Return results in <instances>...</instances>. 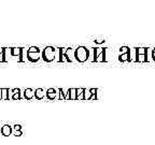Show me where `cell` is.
<instances>
[{
    "mask_svg": "<svg viewBox=\"0 0 155 145\" xmlns=\"http://www.w3.org/2000/svg\"><path fill=\"white\" fill-rule=\"evenodd\" d=\"M26 56H27V59H28L29 61L35 62V61H38L39 59H40L41 52H40V50H39L37 46H31V47L28 48L27 52H26Z\"/></svg>",
    "mask_w": 155,
    "mask_h": 145,
    "instance_id": "1",
    "label": "cell"
},
{
    "mask_svg": "<svg viewBox=\"0 0 155 145\" xmlns=\"http://www.w3.org/2000/svg\"><path fill=\"white\" fill-rule=\"evenodd\" d=\"M41 56H42V58H43V60L52 61L53 59L55 58V50H54V47H52V46H47V47L42 51Z\"/></svg>",
    "mask_w": 155,
    "mask_h": 145,
    "instance_id": "2",
    "label": "cell"
},
{
    "mask_svg": "<svg viewBox=\"0 0 155 145\" xmlns=\"http://www.w3.org/2000/svg\"><path fill=\"white\" fill-rule=\"evenodd\" d=\"M75 56H77V59H79L80 61L85 60L88 56V52L85 47H79L75 52Z\"/></svg>",
    "mask_w": 155,
    "mask_h": 145,
    "instance_id": "3",
    "label": "cell"
},
{
    "mask_svg": "<svg viewBox=\"0 0 155 145\" xmlns=\"http://www.w3.org/2000/svg\"><path fill=\"white\" fill-rule=\"evenodd\" d=\"M24 48H22V47H13V48H11V55L12 56H18V61H23L24 59H23V53H24Z\"/></svg>",
    "mask_w": 155,
    "mask_h": 145,
    "instance_id": "4",
    "label": "cell"
},
{
    "mask_svg": "<svg viewBox=\"0 0 155 145\" xmlns=\"http://www.w3.org/2000/svg\"><path fill=\"white\" fill-rule=\"evenodd\" d=\"M11 132H12V128H11V126H9V125L2 126V128H1V133H2V135L8 137V135L11 134Z\"/></svg>",
    "mask_w": 155,
    "mask_h": 145,
    "instance_id": "5",
    "label": "cell"
},
{
    "mask_svg": "<svg viewBox=\"0 0 155 145\" xmlns=\"http://www.w3.org/2000/svg\"><path fill=\"white\" fill-rule=\"evenodd\" d=\"M24 96H25V98L27 100H31L35 97V92L31 88H27L24 92Z\"/></svg>",
    "mask_w": 155,
    "mask_h": 145,
    "instance_id": "6",
    "label": "cell"
},
{
    "mask_svg": "<svg viewBox=\"0 0 155 145\" xmlns=\"http://www.w3.org/2000/svg\"><path fill=\"white\" fill-rule=\"evenodd\" d=\"M13 100H17L21 99V90L18 88H15L12 90V97H11Z\"/></svg>",
    "mask_w": 155,
    "mask_h": 145,
    "instance_id": "7",
    "label": "cell"
},
{
    "mask_svg": "<svg viewBox=\"0 0 155 145\" xmlns=\"http://www.w3.org/2000/svg\"><path fill=\"white\" fill-rule=\"evenodd\" d=\"M35 98L38 100L43 99V89L42 88H38L35 90Z\"/></svg>",
    "mask_w": 155,
    "mask_h": 145,
    "instance_id": "8",
    "label": "cell"
},
{
    "mask_svg": "<svg viewBox=\"0 0 155 145\" xmlns=\"http://www.w3.org/2000/svg\"><path fill=\"white\" fill-rule=\"evenodd\" d=\"M0 98H1V99H5V100L9 99V89L8 88H2V89H1Z\"/></svg>",
    "mask_w": 155,
    "mask_h": 145,
    "instance_id": "9",
    "label": "cell"
},
{
    "mask_svg": "<svg viewBox=\"0 0 155 145\" xmlns=\"http://www.w3.org/2000/svg\"><path fill=\"white\" fill-rule=\"evenodd\" d=\"M55 89H47V98L49 99H54L55 98Z\"/></svg>",
    "mask_w": 155,
    "mask_h": 145,
    "instance_id": "10",
    "label": "cell"
},
{
    "mask_svg": "<svg viewBox=\"0 0 155 145\" xmlns=\"http://www.w3.org/2000/svg\"><path fill=\"white\" fill-rule=\"evenodd\" d=\"M5 52L7 48H0V61H5Z\"/></svg>",
    "mask_w": 155,
    "mask_h": 145,
    "instance_id": "11",
    "label": "cell"
},
{
    "mask_svg": "<svg viewBox=\"0 0 155 145\" xmlns=\"http://www.w3.org/2000/svg\"><path fill=\"white\" fill-rule=\"evenodd\" d=\"M15 130H21V126H20V125H16L15 126Z\"/></svg>",
    "mask_w": 155,
    "mask_h": 145,
    "instance_id": "12",
    "label": "cell"
}]
</instances>
